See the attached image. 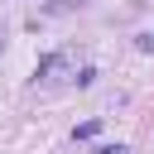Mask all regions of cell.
Listing matches in <instances>:
<instances>
[{"label":"cell","instance_id":"obj_1","mask_svg":"<svg viewBox=\"0 0 154 154\" xmlns=\"http://www.w3.org/2000/svg\"><path fill=\"white\" fill-rule=\"evenodd\" d=\"M77 77H82L77 48H58V53H48V58L34 67V82H38V87H67V82H77Z\"/></svg>","mask_w":154,"mask_h":154},{"label":"cell","instance_id":"obj_2","mask_svg":"<svg viewBox=\"0 0 154 154\" xmlns=\"http://www.w3.org/2000/svg\"><path fill=\"white\" fill-rule=\"evenodd\" d=\"M96 130H101V120H82L77 125V140H96Z\"/></svg>","mask_w":154,"mask_h":154},{"label":"cell","instance_id":"obj_3","mask_svg":"<svg viewBox=\"0 0 154 154\" xmlns=\"http://www.w3.org/2000/svg\"><path fill=\"white\" fill-rule=\"evenodd\" d=\"M96 154H125V144H101Z\"/></svg>","mask_w":154,"mask_h":154},{"label":"cell","instance_id":"obj_4","mask_svg":"<svg viewBox=\"0 0 154 154\" xmlns=\"http://www.w3.org/2000/svg\"><path fill=\"white\" fill-rule=\"evenodd\" d=\"M0 48H5V43H0Z\"/></svg>","mask_w":154,"mask_h":154}]
</instances>
